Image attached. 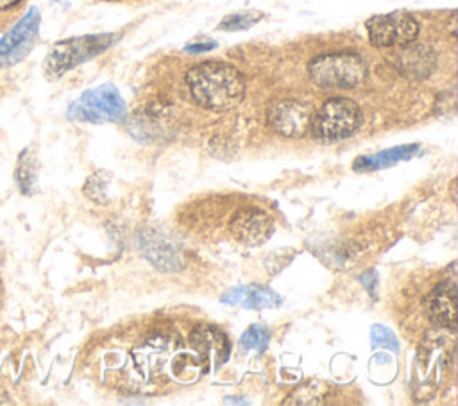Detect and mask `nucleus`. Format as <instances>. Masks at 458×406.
Wrapping results in <instances>:
<instances>
[{"label":"nucleus","mask_w":458,"mask_h":406,"mask_svg":"<svg viewBox=\"0 0 458 406\" xmlns=\"http://www.w3.org/2000/svg\"><path fill=\"white\" fill-rule=\"evenodd\" d=\"M191 98L206 109L225 111L240 104L245 95L243 75L233 64L222 61H204L186 73Z\"/></svg>","instance_id":"obj_1"},{"label":"nucleus","mask_w":458,"mask_h":406,"mask_svg":"<svg viewBox=\"0 0 458 406\" xmlns=\"http://www.w3.org/2000/svg\"><path fill=\"white\" fill-rule=\"evenodd\" d=\"M122 34L113 32H102V34H88V36H77L68 38L63 41H57L47 59H45V73L48 79H57L63 73L73 70L75 66L97 57L98 54L106 52L109 47H113Z\"/></svg>","instance_id":"obj_2"},{"label":"nucleus","mask_w":458,"mask_h":406,"mask_svg":"<svg viewBox=\"0 0 458 406\" xmlns=\"http://www.w3.org/2000/svg\"><path fill=\"white\" fill-rule=\"evenodd\" d=\"M308 73L318 88L352 89L367 79V64L358 54L331 52L311 59Z\"/></svg>","instance_id":"obj_3"},{"label":"nucleus","mask_w":458,"mask_h":406,"mask_svg":"<svg viewBox=\"0 0 458 406\" xmlns=\"http://www.w3.org/2000/svg\"><path fill=\"white\" fill-rule=\"evenodd\" d=\"M363 123L360 106L344 97L329 98L313 114L311 131L322 143H336L352 136Z\"/></svg>","instance_id":"obj_4"},{"label":"nucleus","mask_w":458,"mask_h":406,"mask_svg":"<svg viewBox=\"0 0 458 406\" xmlns=\"http://www.w3.org/2000/svg\"><path fill=\"white\" fill-rule=\"evenodd\" d=\"M125 114V102L113 84H100L84 91L77 100L70 104L66 111L70 120L88 123H120L123 122Z\"/></svg>","instance_id":"obj_5"},{"label":"nucleus","mask_w":458,"mask_h":406,"mask_svg":"<svg viewBox=\"0 0 458 406\" xmlns=\"http://www.w3.org/2000/svg\"><path fill=\"white\" fill-rule=\"evenodd\" d=\"M367 36L370 45L377 48L404 47L419 36V21L404 11L377 14L367 20Z\"/></svg>","instance_id":"obj_6"},{"label":"nucleus","mask_w":458,"mask_h":406,"mask_svg":"<svg viewBox=\"0 0 458 406\" xmlns=\"http://www.w3.org/2000/svg\"><path fill=\"white\" fill-rule=\"evenodd\" d=\"M41 16L36 7H30L0 39V68H9L32 50L38 32H39Z\"/></svg>","instance_id":"obj_7"},{"label":"nucleus","mask_w":458,"mask_h":406,"mask_svg":"<svg viewBox=\"0 0 458 406\" xmlns=\"http://www.w3.org/2000/svg\"><path fill=\"white\" fill-rule=\"evenodd\" d=\"M313 107L299 98H283L267 111V122L272 131L286 138L304 136L311 129Z\"/></svg>","instance_id":"obj_8"},{"label":"nucleus","mask_w":458,"mask_h":406,"mask_svg":"<svg viewBox=\"0 0 458 406\" xmlns=\"http://www.w3.org/2000/svg\"><path fill=\"white\" fill-rule=\"evenodd\" d=\"M143 256L159 270H181L186 263L181 247L161 229H145L138 236Z\"/></svg>","instance_id":"obj_9"},{"label":"nucleus","mask_w":458,"mask_h":406,"mask_svg":"<svg viewBox=\"0 0 458 406\" xmlns=\"http://www.w3.org/2000/svg\"><path fill=\"white\" fill-rule=\"evenodd\" d=\"M229 231L240 243L256 247L270 238L274 233V220L259 207H247L234 213L229 222Z\"/></svg>","instance_id":"obj_10"},{"label":"nucleus","mask_w":458,"mask_h":406,"mask_svg":"<svg viewBox=\"0 0 458 406\" xmlns=\"http://www.w3.org/2000/svg\"><path fill=\"white\" fill-rule=\"evenodd\" d=\"M190 345L200 356L206 370L216 368L229 359L231 343L224 331L215 326H197L190 333Z\"/></svg>","instance_id":"obj_11"},{"label":"nucleus","mask_w":458,"mask_h":406,"mask_svg":"<svg viewBox=\"0 0 458 406\" xmlns=\"http://www.w3.org/2000/svg\"><path fill=\"white\" fill-rule=\"evenodd\" d=\"M424 311L428 318L444 329L456 327V283L454 277L440 281L424 299Z\"/></svg>","instance_id":"obj_12"},{"label":"nucleus","mask_w":458,"mask_h":406,"mask_svg":"<svg viewBox=\"0 0 458 406\" xmlns=\"http://www.w3.org/2000/svg\"><path fill=\"white\" fill-rule=\"evenodd\" d=\"M220 302L231 304V306H240L245 309H274L281 306V297L276 293L272 288L263 286V284H243V286H234L227 290L222 297Z\"/></svg>","instance_id":"obj_13"},{"label":"nucleus","mask_w":458,"mask_h":406,"mask_svg":"<svg viewBox=\"0 0 458 406\" xmlns=\"http://www.w3.org/2000/svg\"><path fill=\"white\" fill-rule=\"evenodd\" d=\"M399 70L411 79H424L433 73L437 66L435 52L426 45H404L397 55Z\"/></svg>","instance_id":"obj_14"},{"label":"nucleus","mask_w":458,"mask_h":406,"mask_svg":"<svg viewBox=\"0 0 458 406\" xmlns=\"http://www.w3.org/2000/svg\"><path fill=\"white\" fill-rule=\"evenodd\" d=\"M419 152V145H399V147H392L386 150H381L377 154L372 156H361L358 159H354L352 168L356 172H370V170H379V168H388L397 165L399 161L410 159Z\"/></svg>","instance_id":"obj_15"},{"label":"nucleus","mask_w":458,"mask_h":406,"mask_svg":"<svg viewBox=\"0 0 458 406\" xmlns=\"http://www.w3.org/2000/svg\"><path fill=\"white\" fill-rule=\"evenodd\" d=\"M331 388L324 381H308L306 385L295 388L284 404H322L329 397Z\"/></svg>","instance_id":"obj_16"},{"label":"nucleus","mask_w":458,"mask_h":406,"mask_svg":"<svg viewBox=\"0 0 458 406\" xmlns=\"http://www.w3.org/2000/svg\"><path fill=\"white\" fill-rule=\"evenodd\" d=\"M14 179L18 184V190L25 195H30L38 179V161L36 157L29 152V148H25L20 157H18V165H16V172H14Z\"/></svg>","instance_id":"obj_17"},{"label":"nucleus","mask_w":458,"mask_h":406,"mask_svg":"<svg viewBox=\"0 0 458 406\" xmlns=\"http://www.w3.org/2000/svg\"><path fill=\"white\" fill-rule=\"evenodd\" d=\"M263 18V13L249 9V11H238V13H231L227 16L222 18V21L218 23L220 30H245L250 29L252 25H256L259 20Z\"/></svg>","instance_id":"obj_18"},{"label":"nucleus","mask_w":458,"mask_h":406,"mask_svg":"<svg viewBox=\"0 0 458 406\" xmlns=\"http://www.w3.org/2000/svg\"><path fill=\"white\" fill-rule=\"evenodd\" d=\"M109 181H111V175L107 172H95L93 175H89L84 184L86 197L97 204H107L109 202Z\"/></svg>","instance_id":"obj_19"},{"label":"nucleus","mask_w":458,"mask_h":406,"mask_svg":"<svg viewBox=\"0 0 458 406\" xmlns=\"http://www.w3.org/2000/svg\"><path fill=\"white\" fill-rule=\"evenodd\" d=\"M270 342L268 327L261 324H252L242 336H240V349L242 351H258L265 352Z\"/></svg>","instance_id":"obj_20"},{"label":"nucleus","mask_w":458,"mask_h":406,"mask_svg":"<svg viewBox=\"0 0 458 406\" xmlns=\"http://www.w3.org/2000/svg\"><path fill=\"white\" fill-rule=\"evenodd\" d=\"M370 342L374 347L381 345V347H386L390 351H399V343H397V338L395 334L385 327V326H372V331H370Z\"/></svg>","instance_id":"obj_21"},{"label":"nucleus","mask_w":458,"mask_h":406,"mask_svg":"<svg viewBox=\"0 0 458 406\" xmlns=\"http://www.w3.org/2000/svg\"><path fill=\"white\" fill-rule=\"evenodd\" d=\"M216 47V43L215 41H197V43H190V45H186L184 47V50L186 52H190V54H202V52H209V50H213Z\"/></svg>","instance_id":"obj_22"},{"label":"nucleus","mask_w":458,"mask_h":406,"mask_svg":"<svg viewBox=\"0 0 458 406\" xmlns=\"http://www.w3.org/2000/svg\"><path fill=\"white\" fill-rule=\"evenodd\" d=\"M360 281H361V284L369 290V293L374 295V292H376V281H377L376 272H374V270H367L365 274L360 275Z\"/></svg>","instance_id":"obj_23"},{"label":"nucleus","mask_w":458,"mask_h":406,"mask_svg":"<svg viewBox=\"0 0 458 406\" xmlns=\"http://www.w3.org/2000/svg\"><path fill=\"white\" fill-rule=\"evenodd\" d=\"M20 0H0V9H9L13 5H16Z\"/></svg>","instance_id":"obj_24"},{"label":"nucleus","mask_w":458,"mask_h":406,"mask_svg":"<svg viewBox=\"0 0 458 406\" xmlns=\"http://www.w3.org/2000/svg\"><path fill=\"white\" fill-rule=\"evenodd\" d=\"M5 402H7V397L4 392H0V404H5Z\"/></svg>","instance_id":"obj_25"},{"label":"nucleus","mask_w":458,"mask_h":406,"mask_svg":"<svg viewBox=\"0 0 458 406\" xmlns=\"http://www.w3.org/2000/svg\"><path fill=\"white\" fill-rule=\"evenodd\" d=\"M225 402H247L243 399H225Z\"/></svg>","instance_id":"obj_26"}]
</instances>
